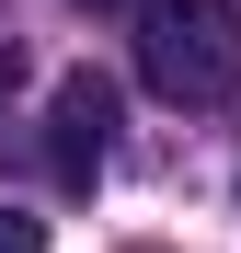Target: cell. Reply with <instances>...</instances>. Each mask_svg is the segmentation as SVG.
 I'll use <instances>...</instances> for the list:
<instances>
[{
    "instance_id": "cell-1",
    "label": "cell",
    "mask_w": 241,
    "mask_h": 253,
    "mask_svg": "<svg viewBox=\"0 0 241 253\" xmlns=\"http://www.w3.org/2000/svg\"><path fill=\"white\" fill-rule=\"evenodd\" d=\"M138 81L161 104H230L241 92V12L230 0H149L138 12Z\"/></svg>"
},
{
    "instance_id": "cell-2",
    "label": "cell",
    "mask_w": 241,
    "mask_h": 253,
    "mask_svg": "<svg viewBox=\"0 0 241 253\" xmlns=\"http://www.w3.org/2000/svg\"><path fill=\"white\" fill-rule=\"evenodd\" d=\"M103 150H115V81L103 69H69L58 92H46V173L80 196V184L103 173Z\"/></svg>"
},
{
    "instance_id": "cell-3",
    "label": "cell",
    "mask_w": 241,
    "mask_h": 253,
    "mask_svg": "<svg viewBox=\"0 0 241 253\" xmlns=\"http://www.w3.org/2000/svg\"><path fill=\"white\" fill-rule=\"evenodd\" d=\"M0 253H46V219H23V207H0Z\"/></svg>"
},
{
    "instance_id": "cell-4",
    "label": "cell",
    "mask_w": 241,
    "mask_h": 253,
    "mask_svg": "<svg viewBox=\"0 0 241 253\" xmlns=\"http://www.w3.org/2000/svg\"><path fill=\"white\" fill-rule=\"evenodd\" d=\"M12 81H23V46H12V35H0V104H12Z\"/></svg>"
},
{
    "instance_id": "cell-5",
    "label": "cell",
    "mask_w": 241,
    "mask_h": 253,
    "mask_svg": "<svg viewBox=\"0 0 241 253\" xmlns=\"http://www.w3.org/2000/svg\"><path fill=\"white\" fill-rule=\"evenodd\" d=\"M80 12H149V0H80Z\"/></svg>"
}]
</instances>
